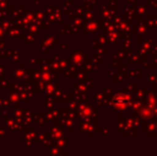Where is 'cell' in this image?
I'll use <instances>...</instances> for the list:
<instances>
[{"mask_svg":"<svg viewBox=\"0 0 157 156\" xmlns=\"http://www.w3.org/2000/svg\"><path fill=\"white\" fill-rule=\"evenodd\" d=\"M114 101H116V103H117L118 105H121V104H123V103L125 102V98H123V97L121 98L120 96H117V97L114 98Z\"/></svg>","mask_w":157,"mask_h":156,"instance_id":"obj_1","label":"cell"}]
</instances>
